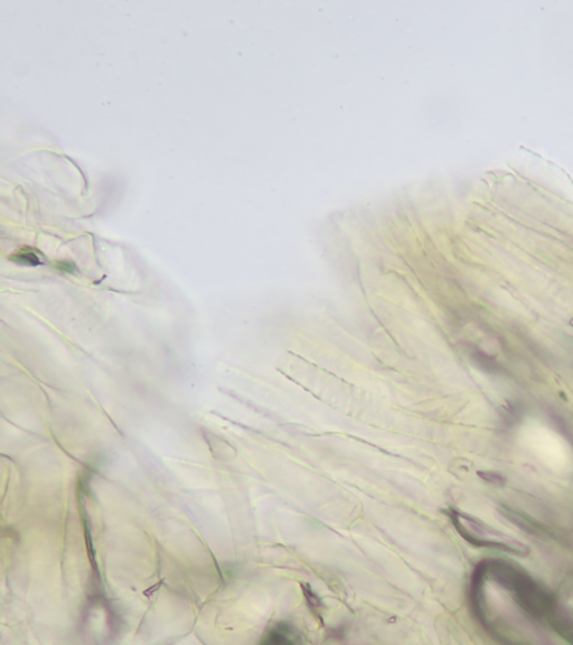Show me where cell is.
Listing matches in <instances>:
<instances>
[{"mask_svg": "<svg viewBox=\"0 0 573 645\" xmlns=\"http://www.w3.org/2000/svg\"><path fill=\"white\" fill-rule=\"evenodd\" d=\"M478 476L480 479H483L485 482H487L489 484H494L497 486H503L506 483V478L502 474L498 473V472L495 471H481L478 472Z\"/></svg>", "mask_w": 573, "mask_h": 645, "instance_id": "obj_4", "label": "cell"}, {"mask_svg": "<svg viewBox=\"0 0 573 645\" xmlns=\"http://www.w3.org/2000/svg\"><path fill=\"white\" fill-rule=\"evenodd\" d=\"M56 267H57V269L63 270V271H67V272H72L73 271V269H72L73 266H72V263H70V262H57Z\"/></svg>", "mask_w": 573, "mask_h": 645, "instance_id": "obj_5", "label": "cell"}, {"mask_svg": "<svg viewBox=\"0 0 573 645\" xmlns=\"http://www.w3.org/2000/svg\"><path fill=\"white\" fill-rule=\"evenodd\" d=\"M451 519L462 537L477 547L493 548L515 553V555L529 553V549L525 544L509 537L502 531L492 528L476 517L452 512Z\"/></svg>", "mask_w": 573, "mask_h": 645, "instance_id": "obj_1", "label": "cell"}, {"mask_svg": "<svg viewBox=\"0 0 573 645\" xmlns=\"http://www.w3.org/2000/svg\"><path fill=\"white\" fill-rule=\"evenodd\" d=\"M12 261L20 263V265H25V266H38L40 265V260L37 254H36L35 250L30 251L29 248H25L21 249L19 251L16 252L15 254H12L10 257Z\"/></svg>", "mask_w": 573, "mask_h": 645, "instance_id": "obj_3", "label": "cell"}, {"mask_svg": "<svg viewBox=\"0 0 573 645\" xmlns=\"http://www.w3.org/2000/svg\"><path fill=\"white\" fill-rule=\"evenodd\" d=\"M266 643H276V644H286V643H293V634L292 631L289 629V626L286 625H278L271 631L268 635V639L265 641Z\"/></svg>", "mask_w": 573, "mask_h": 645, "instance_id": "obj_2", "label": "cell"}]
</instances>
